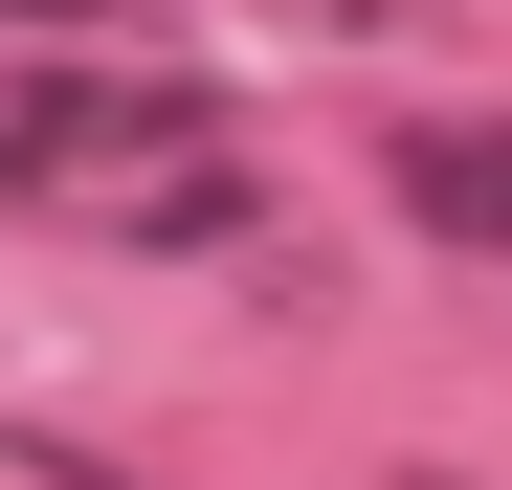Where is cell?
<instances>
[{"label":"cell","mask_w":512,"mask_h":490,"mask_svg":"<svg viewBox=\"0 0 512 490\" xmlns=\"http://www.w3.org/2000/svg\"><path fill=\"white\" fill-rule=\"evenodd\" d=\"M0 223L245 245L268 223V134H245L179 45H134V23H0Z\"/></svg>","instance_id":"obj_1"},{"label":"cell","mask_w":512,"mask_h":490,"mask_svg":"<svg viewBox=\"0 0 512 490\" xmlns=\"http://www.w3.org/2000/svg\"><path fill=\"white\" fill-rule=\"evenodd\" d=\"M379 179H401V223H423V245L512 268V112H423V134H379Z\"/></svg>","instance_id":"obj_2"},{"label":"cell","mask_w":512,"mask_h":490,"mask_svg":"<svg viewBox=\"0 0 512 490\" xmlns=\"http://www.w3.org/2000/svg\"><path fill=\"white\" fill-rule=\"evenodd\" d=\"M268 23H334V45H379V23H446V0H268Z\"/></svg>","instance_id":"obj_3"}]
</instances>
